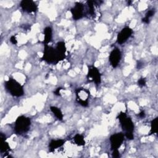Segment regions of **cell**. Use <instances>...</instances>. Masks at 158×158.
I'll return each instance as SVG.
<instances>
[{
	"label": "cell",
	"mask_w": 158,
	"mask_h": 158,
	"mask_svg": "<svg viewBox=\"0 0 158 158\" xmlns=\"http://www.w3.org/2000/svg\"><path fill=\"white\" fill-rule=\"evenodd\" d=\"M154 13H155L154 9H151V10H148L146 12L145 17L142 19V21L145 23H148L149 22L150 18L152 17L154 15Z\"/></svg>",
	"instance_id": "obj_18"
},
{
	"label": "cell",
	"mask_w": 158,
	"mask_h": 158,
	"mask_svg": "<svg viewBox=\"0 0 158 158\" xmlns=\"http://www.w3.org/2000/svg\"><path fill=\"white\" fill-rule=\"evenodd\" d=\"M65 143V141L62 139H52L49 144V151L52 152L56 149L62 146Z\"/></svg>",
	"instance_id": "obj_12"
},
{
	"label": "cell",
	"mask_w": 158,
	"mask_h": 158,
	"mask_svg": "<svg viewBox=\"0 0 158 158\" xmlns=\"http://www.w3.org/2000/svg\"><path fill=\"white\" fill-rule=\"evenodd\" d=\"M75 143L78 146H84L85 144V141L84 139V137L83 135L80 134H77L73 138Z\"/></svg>",
	"instance_id": "obj_16"
},
{
	"label": "cell",
	"mask_w": 158,
	"mask_h": 158,
	"mask_svg": "<svg viewBox=\"0 0 158 158\" xmlns=\"http://www.w3.org/2000/svg\"><path fill=\"white\" fill-rule=\"evenodd\" d=\"M31 125V120L28 117L23 115L19 116L15 120L14 131L16 134L22 135L27 132Z\"/></svg>",
	"instance_id": "obj_4"
},
{
	"label": "cell",
	"mask_w": 158,
	"mask_h": 158,
	"mask_svg": "<svg viewBox=\"0 0 158 158\" xmlns=\"http://www.w3.org/2000/svg\"><path fill=\"white\" fill-rule=\"evenodd\" d=\"M146 79L144 78H141L138 81V85L140 87L144 86L146 85Z\"/></svg>",
	"instance_id": "obj_20"
},
{
	"label": "cell",
	"mask_w": 158,
	"mask_h": 158,
	"mask_svg": "<svg viewBox=\"0 0 158 158\" xmlns=\"http://www.w3.org/2000/svg\"><path fill=\"white\" fill-rule=\"evenodd\" d=\"M62 89V88H57L56 89V90L54 91V94H56V95H57V96H59L60 94V91Z\"/></svg>",
	"instance_id": "obj_23"
},
{
	"label": "cell",
	"mask_w": 158,
	"mask_h": 158,
	"mask_svg": "<svg viewBox=\"0 0 158 158\" xmlns=\"http://www.w3.org/2000/svg\"><path fill=\"white\" fill-rule=\"evenodd\" d=\"M20 4L22 10L28 13L35 12L38 10V5L31 0H23Z\"/></svg>",
	"instance_id": "obj_11"
},
{
	"label": "cell",
	"mask_w": 158,
	"mask_h": 158,
	"mask_svg": "<svg viewBox=\"0 0 158 158\" xmlns=\"http://www.w3.org/2000/svg\"><path fill=\"white\" fill-rule=\"evenodd\" d=\"M52 39V29L49 27H47L44 29V45H48Z\"/></svg>",
	"instance_id": "obj_14"
},
{
	"label": "cell",
	"mask_w": 158,
	"mask_h": 158,
	"mask_svg": "<svg viewBox=\"0 0 158 158\" xmlns=\"http://www.w3.org/2000/svg\"><path fill=\"white\" fill-rule=\"evenodd\" d=\"M133 30L129 27L123 28L117 35V42L119 44H122L125 43L127 40L131 36Z\"/></svg>",
	"instance_id": "obj_10"
},
{
	"label": "cell",
	"mask_w": 158,
	"mask_h": 158,
	"mask_svg": "<svg viewBox=\"0 0 158 158\" xmlns=\"http://www.w3.org/2000/svg\"><path fill=\"white\" fill-rule=\"evenodd\" d=\"M117 118L119 120L122 128L125 133L124 135L128 139H133L134 138V124L131 118L128 117L127 114L123 112H121L118 114Z\"/></svg>",
	"instance_id": "obj_2"
},
{
	"label": "cell",
	"mask_w": 158,
	"mask_h": 158,
	"mask_svg": "<svg viewBox=\"0 0 158 158\" xmlns=\"http://www.w3.org/2000/svg\"><path fill=\"white\" fill-rule=\"evenodd\" d=\"M88 80L99 85L101 81V75L98 69L94 66H89L87 74Z\"/></svg>",
	"instance_id": "obj_7"
},
{
	"label": "cell",
	"mask_w": 158,
	"mask_h": 158,
	"mask_svg": "<svg viewBox=\"0 0 158 158\" xmlns=\"http://www.w3.org/2000/svg\"><path fill=\"white\" fill-rule=\"evenodd\" d=\"M72 17L75 20H79L84 16V6L82 3L75 2V6L71 9Z\"/></svg>",
	"instance_id": "obj_8"
},
{
	"label": "cell",
	"mask_w": 158,
	"mask_h": 158,
	"mask_svg": "<svg viewBox=\"0 0 158 158\" xmlns=\"http://www.w3.org/2000/svg\"><path fill=\"white\" fill-rule=\"evenodd\" d=\"M66 47L65 43L60 41L57 43L56 47L44 45L42 59L49 64H57L65 57Z\"/></svg>",
	"instance_id": "obj_1"
},
{
	"label": "cell",
	"mask_w": 158,
	"mask_h": 158,
	"mask_svg": "<svg viewBox=\"0 0 158 158\" xmlns=\"http://www.w3.org/2000/svg\"><path fill=\"white\" fill-rule=\"evenodd\" d=\"M4 87L13 96L20 97L24 94L23 86L13 78H9L7 81H6L4 82Z\"/></svg>",
	"instance_id": "obj_3"
},
{
	"label": "cell",
	"mask_w": 158,
	"mask_h": 158,
	"mask_svg": "<svg viewBox=\"0 0 158 158\" xmlns=\"http://www.w3.org/2000/svg\"><path fill=\"white\" fill-rule=\"evenodd\" d=\"M0 138H1V145H0V149L1 152H7L10 150V146L9 144L6 141V136L2 133H1L0 134Z\"/></svg>",
	"instance_id": "obj_13"
},
{
	"label": "cell",
	"mask_w": 158,
	"mask_h": 158,
	"mask_svg": "<svg viewBox=\"0 0 158 158\" xmlns=\"http://www.w3.org/2000/svg\"><path fill=\"white\" fill-rule=\"evenodd\" d=\"M10 41L13 44H16L17 43V40L15 38V36H12L10 38Z\"/></svg>",
	"instance_id": "obj_22"
},
{
	"label": "cell",
	"mask_w": 158,
	"mask_h": 158,
	"mask_svg": "<svg viewBox=\"0 0 158 158\" xmlns=\"http://www.w3.org/2000/svg\"><path fill=\"white\" fill-rule=\"evenodd\" d=\"M87 4H88V12H89V14L93 16L95 14H94V1H87Z\"/></svg>",
	"instance_id": "obj_19"
},
{
	"label": "cell",
	"mask_w": 158,
	"mask_h": 158,
	"mask_svg": "<svg viewBox=\"0 0 158 158\" xmlns=\"http://www.w3.org/2000/svg\"><path fill=\"white\" fill-rule=\"evenodd\" d=\"M121 57H122V54H121L120 50L117 48L114 49L110 53L109 57L110 65L114 68H115L116 67H117V65L120 63Z\"/></svg>",
	"instance_id": "obj_9"
},
{
	"label": "cell",
	"mask_w": 158,
	"mask_h": 158,
	"mask_svg": "<svg viewBox=\"0 0 158 158\" xmlns=\"http://www.w3.org/2000/svg\"><path fill=\"white\" fill-rule=\"evenodd\" d=\"M50 109L51 110V112L53 113V114L55 115V117L59 120H63V114L61 111V110L56 107V106H51L50 107Z\"/></svg>",
	"instance_id": "obj_15"
},
{
	"label": "cell",
	"mask_w": 158,
	"mask_h": 158,
	"mask_svg": "<svg viewBox=\"0 0 158 158\" xmlns=\"http://www.w3.org/2000/svg\"><path fill=\"white\" fill-rule=\"evenodd\" d=\"M112 156L113 157L115 158H117V157H120V152L118 151V149H115V150H112Z\"/></svg>",
	"instance_id": "obj_21"
},
{
	"label": "cell",
	"mask_w": 158,
	"mask_h": 158,
	"mask_svg": "<svg viewBox=\"0 0 158 158\" xmlns=\"http://www.w3.org/2000/svg\"><path fill=\"white\" fill-rule=\"evenodd\" d=\"M142 66H143V64H142V63L141 64L140 62L139 61V62H138V64H137V68H138V69H140Z\"/></svg>",
	"instance_id": "obj_25"
},
{
	"label": "cell",
	"mask_w": 158,
	"mask_h": 158,
	"mask_svg": "<svg viewBox=\"0 0 158 158\" xmlns=\"http://www.w3.org/2000/svg\"><path fill=\"white\" fill-rule=\"evenodd\" d=\"M75 93L77 102L83 107L88 106V98L90 94L89 90L83 88H78L75 90Z\"/></svg>",
	"instance_id": "obj_5"
},
{
	"label": "cell",
	"mask_w": 158,
	"mask_h": 158,
	"mask_svg": "<svg viewBox=\"0 0 158 158\" xmlns=\"http://www.w3.org/2000/svg\"><path fill=\"white\" fill-rule=\"evenodd\" d=\"M139 117H141V118H143V117H145V113H144V111H141L139 114Z\"/></svg>",
	"instance_id": "obj_24"
},
{
	"label": "cell",
	"mask_w": 158,
	"mask_h": 158,
	"mask_svg": "<svg viewBox=\"0 0 158 158\" xmlns=\"http://www.w3.org/2000/svg\"><path fill=\"white\" fill-rule=\"evenodd\" d=\"M125 135L122 133H117L110 136V142L112 150L118 149L124 141Z\"/></svg>",
	"instance_id": "obj_6"
},
{
	"label": "cell",
	"mask_w": 158,
	"mask_h": 158,
	"mask_svg": "<svg viewBox=\"0 0 158 158\" xmlns=\"http://www.w3.org/2000/svg\"><path fill=\"white\" fill-rule=\"evenodd\" d=\"M157 120H158V118L156 117L154 119H153L151 121V131H150V134H154V133H157Z\"/></svg>",
	"instance_id": "obj_17"
}]
</instances>
